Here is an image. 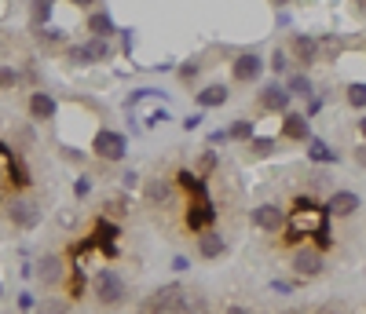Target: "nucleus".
Masks as SVG:
<instances>
[{
    "instance_id": "1",
    "label": "nucleus",
    "mask_w": 366,
    "mask_h": 314,
    "mask_svg": "<svg viewBox=\"0 0 366 314\" xmlns=\"http://www.w3.org/2000/svg\"><path fill=\"white\" fill-rule=\"evenodd\" d=\"M304 231L319 238V248H330V227H326V212L308 198V201H297V212H293V223H290V241L304 238Z\"/></svg>"
},
{
    "instance_id": "2",
    "label": "nucleus",
    "mask_w": 366,
    "mask_h": 314,
    "mask_svg": "<svg viewBox=\"0 0 366 314\" xmlns=\"http://www.w3.org/2000/svg\"><path fill=\"white\" fill-rule=\"evenodd\" d=\"M92 296L99 300V307H121L129 296V285H125V278H121L117 270L103 267L96 278H92Z\"/></svg>"
},
{
    "instance_id": "3",
    "label": "nucleus",
    "mask_w": 366,
    "mask_h": 314,
    "mask_svg": "<svg viewBox=\"0 0 366 314\" xmlns=\"http://www.w3.org/2000/svg\"><path fill=\"white\" fill-rule=\"evenodd\" d=\"M4 216L11 219L15 227H22V231H34V227L41 223V208H37V201H34V198H19V194L4 205Z\"/></svg>"
},
{
    "instance_id": "4",
    "label": "nucleus",
    "mask_w": 366,
    "mask_h": 314,
    "mask_svg": "<svg viewBox=\"0 0 366 314\" xmlns=\"http://www.w3.org/2000/svg\"><path fill=\"white\" fill-rule=\"evenodd\" d=\"M253 227L264 231V234H279L286 227V208L282 205H274V201H264L253 208Z\"/></svg>"
},
{
    "instance_id": "5",
    "label": "nucleus",
    "mask_w": 366,
    "mask_h": 314,
    "mask_svg": "<svg viewBox=\"0 0 366 314\" xmlns=\"http://www.w3.org/2000/svg\"><path fill=\"white\" fill-rule=\"evenodd\" d=\"M264 66H267V62H264L257 51H242V55H234V62H231V77H234L238 84H253V81L264 74Z\"/></svg>"
},
{
    "instance_id": "6",
    "label": "nucleus",
    "mask_w": 366,
    "mask_h": 314,
    "mask_svg": "<svg viewBox=\"0 0 366 314\" xmlns=\"http://www.w3.org/2000/svg\"><path fill=\"white\" fill-rule=\"evenodd\" d=\"M322 253L319 248H312V245H304V248H297L293 253V274L297 278H319L322 274Z\"/></svg>"
},
{
    "instance_id": "7",
    "label": "nucleus",
    "mask_w": 366,
    "mask_h": 314,
    "mask_svg": "<svg viewBox=\"0 0 366 314\" xmlns=\"http://www.w3.org/2000/svg\"><path fill=\"white\" fill-rule=\"evenodd\" d=\"M125 150H129V143H125V136H121V132H110V128L96 132V153L103 157V161H121Z\"/></svg>"
},
{
    "instance_id": "8",
    "label": "nucleus",
    "mask_w": 366,
    "mask_h": 314,
    "mask_svg": "<svg viewBox=\"0 0 366 314\" xmlns=\"http://www.w3.org/2000/svg\"><path fill=\"white\" fill-rule=\"evenodd\" d=\"M34 274H37V281H41L44 289L59 285V281H63V274H66V267H63V256H55V253L41 256V260L34 263Z\"/></svg>"
},
{
    "instance_id": "9",
    "label": "nucleus",
    "mask_w": 366,
    "mask_h": 314,
    "mask_svg": "<svg viewBox=\"0 0 366 314\" xmlns=\"http://www.w3.org/2000/svg\"><path fill=\"white\" fill-rule=\"evenodd\" d=\"M290 91H286V84H279V81H271V84H264L260 88V106L264 110H271V113H290Z\"/></svg>"
},
{
    "instance_id": "10",
    "label": "nucleus",
    "mask_w": 366,
    "mask_h": 314,
    "mask_svg": "<svg viewBox=\"0 0 366 314\" xmlns=\"http://www.w3.org/2000/svg\"><path fill=\"white\" fill-rule=\"evenodd\" d=\"M290 55H293V62H300V66H312V62H319V44H315V37H308V34H293V41H290Z\"/></svg>"
},
{
    "instance_id": "11",
    "label": "nucleus",
    "mask_w": 366,
    "mask_h": 314,
    "mask_svg": "<svg viewBox=\"0 0 366 314\" xmlns=\"http://www.w3.org/2000/svg\"><path fill=\"white\" fill-rule=\"evenodd\" d=\"M359 208H362V201H359L355 191H337V194L326 201V212H330V216H337V219H348V216H355Z\"/></svg>"
},
{
    "instance_id": "12",
    "label": "nucleus",
    "mask_w": 366,
    "mask_h": 314,
    "mask_svg": "<svg viewBox=\"0 0 366 314\" xmlns=\"http://www.w3.org/2000/svg\"><path fill=\"white\" fill-rule=\"evenodd\" d=\"M55 113H59L55 96H51V91H44V88H37L34 96H29V117H34V121H51Z\"/></svg>"
},
{
    "instance_id": "13",
    "label": "nucleus",
    "mask_w": 366,
    "mask_h": 314,
    "mask_svg": "<svg viewBox=\"0 0 366 314\" xmlns=\"http://www.w3.org/2000/svg\"><path fill=\"white\" fill-rule=\"evenodd\" d=\"M224 253H227V241H224L220 231H202L198 234V256L202 260H220Z\"/></svg>"
},
{
    "instance_id": "14",
    "label": "nucleus",
    "mask_w": 366,
    "mask_h": 314,
    "mask_svg": "<svg viewBox=\"0 0 366 314\" xmlns=\"http://www.w3.org/2000/svg\"><path fill=\"white\" fill-rule=\"evenodd\" d=\"M205 223H212V205H209L205 186H202V191H198V201H194L191 212H187V227H191V231H205Z\"/></svg>"
},
{
    "instance_id": "15",
    "label": "nucleus",
    "mask_w": 366,
    "mask_h": 314,
    "mask_svg": "<svg viewBox=\"0 0 366 314\" xmlns=\"http://www.w3.org/2000/svg\"><path fill=\"white\" fill-rule=\"evenodd\" d=\"M282 136L293 139V143H308V139H312L308 117H304V113H286V121H282Z\"/></svg>"
},
{
    "instance_id": "16",
    "label": "nucleus",
    "mask_w": 366,
    "mask_h": 314,
    "mask_svg": "<svg viewBox=\"0 0 366 314\" xmlns=\"http://www.w3.org/2000/svg\"><path fill=\"white\" fill-rule=\"evenodd\" d=\"M231 99V91H227V84H205L202 91H198V106L202 110H212V106H224Z\"/></svg>"
},
{
    "instance_id": "17",
    "label": "nucleus",
    "mask_w": 366,
    "mask_h": 314,
    "mask_svg": "<svg viewBox=\"0 0 366 314\" xmlns=\"http://www.w3.org/2000/svg\"><path fill=\"white\" fill-rule=\"evenodd\" d=\"M286 91H290V99H312L315 96V84L308 74H290L286 77Z\"/></svg>"
},
{
    "instance_id": "18",
    "label": "nucleus",
    "mask_w": 366,
    "mask_h": 314,
    "mask_svg": "<svg viewBox=\"0 0 366 314\" xmlns=\"http://www.w3.org/2000/svg\"><path fill=\"white\" fill-rule=\"evenodd\" d=\"M169 198H172V183H169V179H150V183H147V205H150V208L165 205Z\"/></svg>"
},
{
    "instance_id": "19",
    "label": "nucleus",
    "mask_w": 366,
    "mask_h": 314,
    "mask_svg": "<svg viewBox=\"0 0 366 314\" xmlns=\"http://www.w3.org/2000/svg\"><path fill=\"white\" fill-rule=\"evenodd\" d=\"M84 51H88V59H92V66H96V62H110V59H114L110 37H92V41L84 44Z\"/></svg>"
},
{
    "instance_id": "20",
    "label": "nucleus",
    "mask_w": 366,
    "mask_h": 314,
    "mask_svg": "<svg viewBox=\"0 0 366 314\" xmlns=\"http://www.w3.org/2000/svg\"><path fill=\"white\" fill-rule=\"evenodd\" d=\"M88 29H92V37H114L117 34V26L107 11H92L88 15Z\"/></svg>"
},
{
    "instance_id": "21",
    "label": "nucleus",
    "mask_w": 366,
    "mask_h": 314,
    "mask_svg": "<svg viewBox=\"0 0 366 314\" xmlns=\"http://www.w3.org/2000/svg\"><path fill=\"white\" fill-rule=\"evenodd\" d=\"M48 22H51V4H44V0H29V26L44 29Z\"/></svg>"
},
{
    "instance_id": "22",
    "label": "nucleus",
    "mask_w": 366,
    "mask_h": 314,
    "mask_svg": "<svg viewBox=\"0 0 366 314\" xmlns=\"http://www.w3.org/2000/svg\"><path fill=\"white\" fill-rule=\"evenodd\" d=\"M37 314H70V300L66 296H44L37 303Z\"/></svg>"
},
{
    "instance_id": "23",
    "label": "nucleus",
    "mask_w": 366,
    "mask_h": 314,
    "mask_svg": "<svg viewBox=\"0 0 366 314\" xmlns=\"http://www.w3.org/2000/svg\"><path fill=\"white\" fill-rule=\"evenodd\" d=\"M308 157H312V161H322V165H330V161H337V153H333L322 139H308Z\"/></svg>"
},
{
    "instance_id": "24",
    "label": "nucleus",
    "mask_w": 366,
    "mask_h": 314,
    "mask_svg": "<svg viewBox=\"0 0 366 314\" xmlns=\"http://www.w3.org/2000/svg\"><path fill=\"white\" fill-rule=\"evenodd\" d=\"M315 44H319V59H322V62H337V55H341V48H345L337 37H322V41H315Z\"/></svg>"
},
{
    "instance_id": "25",
    "label": "nucleus",
    "mask_w": 366,
    "mask_h": 314,
    "mask_svg": "<svg viewBox=\"0 0 366 314\" xmlns=\"http://www.w3.org/2000/svg\"><path fill=\"white\" fill-rule=\"evenodd\" d=\"M345 99H348V106L366 110V84H362V81H352V84H348V91H345Z\"/></svg>"
},
{
    "instance_id": "26",
    "label": "nucleus",
    "mask_w": 366,
    "mask_h": 314,
    "mask_svg": "<svg viewBox=\"0 0 366 314\" xmlns=\"http://www.w3.org/2000/svg\"><path fill=\"white\" fill-rule=\"evenodd\" d=\"M37 44H41V48L63 44V29H59V26H44V29H37Z\"/></svg>"
},
{
    "instance_id": "27",
    "label": "nucleus",
    "mask_w": 366,
    "mask_h": 314,
    "mask_svg": "<svg viewBox=\"0 0 366 314\" xmlns=\"http://www.w3.org/2000/svg\"><path fill=\"white\" fill-rule=\"evenodd\" d=\"M121 231L110 223V219H99V223H96V238L99 241H107V253H114V238H117Z\"/></svg>"
},
{
    "instance_id": "28",
    "label": "nucleus",
    "mask_w": 366,
    "mask_h": 314,
    "mask_svg": "<svg viewBox=\"0 0 366 314\" xmlns=\"http://www.w3.org/2000/svg\"><path fill=\"white\" fill-rule=\"evenodd\" d=\"M227 139H238V143L253 139V121H234L231 128H227Z\"/></svg>"
},
{
    "instance_id": "29",
    "label": "nucleus",
    "mask_w": 366,
    "mask_h": 314,
    "mask_svg": "<svg viewBox=\"0 0 366 314\" xmlns=\"http://www.w3.org/2000/svg\"><path fill=\"white\" fill-rule=\"evenodd\" d=\"M19 81H22V74H19L15 66H0V91L19 88Z\"/></svg>"
},
{
    "instance_id": "30",
    "label": "nucleus",
    "mask_w": 366,
    "mask_h": 314,
    "mask_svg": "<svg viewBox=\"0 0 366 314\" xmlns=\"http://www.w3.org/2000/svg\"><path fill=\"white\" fill-rule=\"evenodd\" d=\"M66 62H70V66H92L84 44H70V48H66Z\"/></svg>"
},
{
    "instance_id": "31",
    "label": "nucleus",
    "mask_w": 366,
    "mask_h": 314,
    "mask_svg": "<svg viewBox=\"0 0 366 314\" xmlns=\"http://www.w3.org/2000/svg\"><path fill=\"white\" fill-rule=\"evenodd\" d=\"M176 74H179V81H183V84H191V81L202 74V62H198V59H187V62H183V66H179Z\"/></svg>"
},
{
    "instance_id": "32",
    "label": "nucleus",
    "mask_w": 366,
    "mask_h": 314,
    "mask_svg": "<svg viewBox=\"0 0 366 314\" xmlns=\"http://www.w3.org/2000/svg\"><path fill=\"white\" fill-rule=\"evenodd\" d=\"M267 66H271L274 74H279V77H282V74H290V55H286V51H274Z\"/></svg>"
},
{
    "instance_id": "33",
    "label": "nucleus",
    "mask_w": 366,
    "mask_h": 314,
    "mask_svg": "<svg viewBox=\"0 0 366 314\" xmlns=\"http://www.w3.org/2000/svg\"><path fill=\"white\" fill-rule=\"evenodd\" d=\"M271 150H274V139H271V136H267V139H253V143H249V153H253V157H267Z\"/></svg>"
},
{
    "instance_id": "34",
    "label": "nucleus",
    "mask_w": 366,
    "mask_h": 314,
    "mask_svg": "<svg viewBox=\"0 0 366 314\" xmlns=\"http://www.w3.org/2000/svg\"><path fill=\"white\" fill-rule=\"evenodd\" d=\"M107 208H110V216H125V212H129V198H125V194H114V198L107 201Z\"/></svg>"
},
{
    "instance_id": "35",
    "label": "nucleus",
    "mask_w": 366,
    "mask_h": 314,
    "mask_svg": "<svg viewBox=\"0 0 366 314\" xmlns=\"http://www.w3.org/2000/svg\"><path fill=\"white\" fill-rule=\"evenodd\" d=\"M121 183H125V191H136V186H139V172H125Z\"/></svg>"
},
{
    "instance_id": "36",
    "label": "nucleus",
    "mask_w": 366,
    "mask_h": 314,
    "mask_svg": "<svg viewBox=\"0 0 366 314\" xmlns=\"http://www.w3.org/2000/svg\"><path fill=\"white\" fill-rule=\"evenodd\" d=\"M19 307H22V310H34V307H37L34 293H19Z\"/></svg>"
},
{
    "instance_id": "37",
    "label": "nucleus",
    "mask_w": 366,
    "mask_h": 314,
    "mask_svg": "<svg viewBox=\"0 0 366 314\" xmlns=\"http://www.w3.org/2000/svg\"><path fill=\"white\" fill-rule=\"evenodd\" d=\"M220 143H227V132H224V128H217V132H209V146H220Z\"/></svg>"
},
{
    "instance_id": "38",
    "label": "nucleus",
    "mask_w": 366,
    "mask_h": 314,
    "mask_svg": "<svg viewBox=\"0 0 366 314\" xmlns=\"http://www.w3.org/2000/svg\"><path fill=\"white\" fill-rule=\"evenodd\" d=\"M212 168H217V153L209 150V153L202 157V172H212Z\"/></svg>"
},
{
    "instance_id": "39",
    "label": "nucleus",
    "mask_w": 366,
    "mask_h": 314,
    "mask_svg": "<svg viewBox=\"0 0 366 314\" xmlns=\"http://www.w3.org/2000/svg\"><path fill=\"white\" fill-rule=\"evenodd\" d=\"M88 191H92V183H88V179H77V183H74V194H77V198H84Z\"/></svg>"
},
{
    "instance_id": "40",
    "label": "nucleus",
    "mask_w": 366,
    "mask_h": 314,
    "mask_svg": "<svg viewBox=\"0 0 366 314\" xmlns=\"http://www.w3.org/2000/svg\"><path fill=\"white\" fill-rule=\"evenodd\" d=\"M198 124H202V113H191L187 121H183V128H187V132H194V128H198Z\"/></svg>"
},
{
    "instance_id": "41",
    "label": "nucleus",
    "mask_w": 366,
    "mask_h": 314,
    "mask_svg": "<svg viewBox=\"0 0 366 314\" xmlns=\"http://www.w3.org/2000/svg\"><path fill=\"white\" fill-rule=\"evenodd\" d=\"M319 314H345V310H341L337 303H322V307H319Z\"/></svg>"
},
{
    "instance_id": "42",
    "label": "nucleus",
    "mask_w": 366,
    "mask_h": 314,
    "mask_svg": "<svg viewBox=\"0 0 366 314\" xmlns=\"http://www.w3.org/2000/svg\"><path fill=\"white\" fill-rule=\"evenodd\" d=\"M271 289H274V293H290L293 285H290V281H271Z\"/></svg>"
},
{
    "instance_id": "43",
    "label": "nucleus",
    "mask_w": 366,
    "mask_h": 314,
    "mask_svg": "<svg viewBox=\"0 0 366 314\" xmlns=\"http://www.w3.org/2000/svg\"><path fill=\"white\" fill-rule=\"evenodd\" d=\"M187 267H191V263L183 260V256H176V260H172V270H187Z\"/></svg>"
},
{
    "instance_id": "44",
    "label": "nucleus",
    "mask_w": 366,
    "mask_h": 314,
    "mask_svg": "<svg viewBox=\"0 0 366 314\" xmlns=\"http://www.w3.org/2000/svg\"><path fill=\"white\" fill-rule=\"evenodd\" d=\"M355 161H359V165H362V168H366V143H362V146H359V150H355Z\"/></svg>"
},
{
    "instance_id": "45",
    "label": "nucleus",
    "mask_w": 366,
    "mask_h": 314,
    "mask_svg": "<svg viewBox=\"0 0 366 314\" xmlns=\"http://www.w3.org/2000/svg\"><path fill=\"white\" fill-rule=\"evenodd\" d=\"M227 314H249V307H238L234 303V307H227Z\"/></svg>"
},
{
    "instance_id": "46",
    "label": "nucleus",
    "mask_w": 366,
    "mask_h": 314,
    "mask_svg": "<svg viewBox=\"0 0 366 314\" xmlns=\"http://www.w3.org/2000/svg\"><path fill=\"white\" fill-rule=\"evenodd\" d=\"M70 4H77V8H92L96 0H70Z\"/></svg>"
},
{
    "instance_id": "47",
    "label": "nucleus",
    "mask_w": 366,
    "mask_h": 314,
    "mask_svg": "<svg viewBox=\"0 0 366 314\" xmlns=\"http://www.w3.org/2000/svg\"><path fill=\"white\" fill-rule=\"evenodd\" d=\"M359 136L366 139V117H359Z\"/></svg>"
},
{
    "instance_id": "48",
    "label": "nucleus",
    "mask_w": 366,
    "mask_h": 314,
    "mask_svg": "<svg viewBox=\"0 0 366 314\" xmlns=\"http://www.w3.org/2000/svg\"><path fill=\"white\" fill-rule=\"evenodd\" d=\"M282 314H304V310H297V307H293V310H282Z\"/></svg>"
},
{
    "instance_id": "49",
    "label": "nucleus",
    "mask_w": 366,
    "mask_h": 314,
    "mask_svg": "<svg viewBox=\"0 0 366 314\" xmlns=\"http://www.w3.org/2000/svg\"><path fill=\"white\" fill-rule=\"evenodd\" d=\"M44 4H51V8H55V4H59V0H44Z\"/></svg>"
},
{
    "instance_id": "50",
    "label": "nucleus",
    "mask_w": 366,
    "mask_h": 314,
    "mask_svg": "<svg viewBox=\"0 0 366 314\" xmlns=\"http://www.w3.org/2000/svg\"><path fill=\"white\" fill-rule=\"evenodd\" d=\"M274 4H290V0H274Z\"/></svg>"
}]
</instances>
